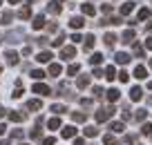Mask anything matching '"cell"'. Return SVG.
<instances>
[{"instance_id": "cell-1", "label": "cell", "mask_w": 152, "mask_h": 145, "mask_svg": "<svg viewBox=\"0 0 152 145\" xmlns=\"http://www.w3.org/2000/svg\"><path fill=\"white\" fill-rule=\"evenodd\" d=\"M114 112H116V109H114L112 105H107V107H101L94 118H96V123H105V121H110V118L114 116Z\"/></svg>"}, {"instance_id": "cell-2", "label": "cell", "mask_w": 152, "mask_h": 145, "mask_svg": "<svg viewBox=\"0 0 152 145\" xmlns=\"http://www.w3.org/2000/svg\"><path fill=\"white\" fill-rule=\"evenodd\" d=\"M74 56H76V47H74V45L63 47V49H61V58H63V60H72Z\"/></svg>"}, {"instance_id": "cell-3", "label": "cell", "mask_w": 152, "mask_h": 145, "mask_svg": "<svg viewBox=\"0 0 152 145\" xmlns=\"http://www.w3.org/2000/svg\"><path fill=\"white\" fill-rule=\"evenodd\" d=\"M31 92H34V94H40V96H49V94H52V89H49L45 83H36V85L31 87Z\"/></svg>"}, {"instance_id": "cell-4", "label": "cell", "mask_w": 152, "mask_h": 145, "mask_svg": "<svg viewBox=\"0 0 152 145\" xmlns=\"http://www.w3.org/2000/svg\"><path fill=\"white\" fill-rule=\"evenodd\" d=\"M47 11H49V14H54V16H58L63 11V2H61V0H52V2L47 5Z\"/></svg>"}, {"instance_id": "cell-5", "label": "cell", "mask_w": 152, "mask_h": 145, "mask_svg": "<svg viewBox=\"0 0 152 145\" xmlns=\"http://www.w3.org/2000/svg\"><path fill=\"white\" fill-rule=\"evenodd\" d=\"M18 54L14 52V49H7L5 52V60H7V65H18Z\"/></svg>"}, {"instance_id": "cell-6", "label": "cell", "mask_w": 152, "mask_h": 145, "mask_svg": "<svg viewBox=\"0 0 152 145\" xmlns=\"http://www.w3.org/2000/svg\"><path fill=\"white\" fill-rule=\"evenodd\" d=\"M69 27H72V29H83V27H85V18H81V16H74V18L69 20Z\"/></svg>"}, {"instance_id": "cell-7", "label": "cell", "mask_w": 152, "mask_h": 145, "mask_svg": "<svg viewBox=\"0 0 152 145\" xmlns=\"http://www.w3.org/2000/svg\"><path fill=\"white\" fill-rule=\"evenodd\" d=\"M141 98H143V89L139 87V85L130 89V101H134V103H137V101H141Z\"/></svg>"}, {"instance_id": "cell-8", "label": "cell", "mask_w": 152, "mask_h": 145, "mask_svg": "<svg viewBox=\"0 0 152 145\" xmlns=\"http://www.w3.org/2000/svg\"><path fill=\"white\" fill-rule=\"evenodd\" d=\"M105 96H107V101H110V103H116V101L121 98V92L112 87V89H107V92H105Z\"/></svg>"}, {"instance_id": "cell-9", "label": "cell", "mask_w": 152, "mask_h": 145, "mask_svg": "<svg viewBox=\"0 0 152 145\" xmlns=\"http://www.w3.org/2000/svg\"><path fill=\"white\" fill-rule=\"evenodd\" d=\"M7 116H9V121H14V123H23L25 118H27V114L25 112H9Z\"/></svg>"}, {"instance_id": "cell-10", "label": "cell", "mask_w": 152, "mask_h": 145, "mask_svg": "<svg viewBox=\"0 0 152 145\" xmlns=\"http://www.w3.org/2000/svg\"><path fill=\"white\" fill-rule=\"evenodd\" d=\"M45 25H47V23H45V16H43V14L34 16V23H31V27H34V29H43Z\"/></svg>"}, {"instance_id": "cell-11", "label": "cell", "mask_w": 152, "mask_h": 145, "mask_svg": "<svg viewBox=\"0 0 152 145\" xmlns=\"http://www.w3.org/2000/svg\"><path fill=\"white\" fill-rule=\"evenodd\" d=\"M114 60H116V65H128V63H130V54L119 52L116 56H114Z\"/></svg>"}, {"instance_id": "cell-12", "label": "cell", "mask_w": 152, "mask_h": 145, "mask_svg": "<svg viewBox=\"0 0 152 145\" xmlns=\"http://www.w3.org/2000/svg\"><path fill=\"white\" fill-rule=\"evenodd\" d=\"M134 5H137V2H123V5L119 7V14H121V16H128V14H132Z\"/></svg>"}, {"instance_id": "cell-13", "label": "cell", "mask_w": 152, "mask_h": 145, "mask_svg": "<svg viewBox=\"0 0 152 145\" xmlns=\"http://www.w3.org/2000/svg\"><path fill=\"white\" fill-rule=\"evenodd\" d=\"M134 78H139V80L148 78V69L143 65H137V67H134Z\"/></svg>"}, {"instance_id": "cell-14", "label": "cell", "mask_w": 152, "mask_h": 145, "mask_svg": "<svg viewBox=\"0 0 152 145\" xmlns=\"http://www.w3.org/2000/svg\"><path fill=\"white\" fill-rule=\"evenodd\" d=\"M18 38H23V31H11V34H7V36H2V40H7V42H18Z\"/></svg>"}, {"instance_id": "cell-15", "label": "cell", "mask_w": 152, "mask_h": 145, "mask_svg": "<svg viewBox=\"0 0 152 145\" xmlns=\"http://www.w3.org/2000/svg\"><path fill=\"white\" fill-rule=\"evenodd\" d=\"M110 130H112L114 134H121V132L125 130V123L123 121H114V123H110Z\"/></svg>"}, {"instance_id": "cell-16", "label": "cell", "mask_w": 152, "mask_h": 145, "mask_svg": "<svg viewBox=\"0 0 152 145\" xmlns=\"http://www.w3.org/2000/svg\"><path fill=\"white\" fill-rule=\"evenodd\" d=\"M61 134H63V138H74V136H76V127L74 125H67V127H63Z\"/></svg>"}, {"instance_id": "cell-17", "label": "cell", "mask_w": 152, "mask_h": 145, "mask_svg": "<svg viewBox=\"0 0 152 145\" xmlns=\"http://www.w3.org/2000/svg\"><path fill=\"white\" fill-rule=\"evenodd\" d=\"M40 107H43V103H40L38 98H31V101H27V109H29V112H38Z\"/></svg>"}, {"instance_id": "cell-18", "label": "cell", "mask_w": 152, "mask_h": 145, "mask_svg": "<svg viewBox=\"0 0 152 145\" xmlns=\"http://www.w3.org/2000/svg\"><path fill=\"white\" fill-rule=\"evenodd\" d=\"M81 11H83V16H94V14H96L94 5H90V2H83V5H81Z\"/></svg>"}, {"instance_id": "cell-19", "label": "cell", "mask_w": 152, "mask_h": 145, "mask_svg": "<svg viewBox=\"0 0 152 145\" xmlns=\"http://www.w3.org/2000/svg\"><path fill=\"white\" fill-rule=\"evenodd\" d=\"M25 94V87H23V80H16V89H14V94H11V96H14V98H20V96H23Z\"/></svg>"}, {"instance_id": "cell-20", "label": "cell", "mask_w": 152, "mask_h": 145, "mask_svg": "<svg viewBox=\"0 0 152 145\" xmlns=\"http://www.w3.org/2000/svg\"><path fill=\"white\" fill-rule=\"evenodd\" d=\"M18 18H20V20H27V18H31V7H29V5H25L23 9L18 11Z\"/></svg>"}, {"instance_id": "cell-21", "label": "cell", "mask_w": 152, "mask_h": 145, "mask_svg": "<svg viewBox=\"0 0 152 145\" xmlns=\"http://www.w3.org/2000/svg\"><path fill=\"white\" fill-rule=\"evenodd\" d=\"M72 121H74V123H85L87 114L85 112H72Z\"/></svg>"}, {"instance_id": "cell-22", "label": "cell", "mask_w": 152, "mask_h": 145, "mask_svg": "<svg viewBox=\"0 0 152 145\" xmlns=\"http://www.w3.org/2000/svg\"><path fill=\"white\" fill-rule=\"evenodd\" d=\"M52 52H40V54H38V56H36V60L38 63H52Z\"/></svg>"}, {"instance_id": "cell-23", "label": "cell", "mask_w": 152, "mask_h": 145, "mask_svg": "<svg viewBox=\"0 0 152 145\" xmlns=\"http://www.w3.org/2000/svg\"><path fill=\"white\" fill-rule=\"evenodd\" d=\"M87 85H90V76H78L76 78V87L78 89H85Z\"/></svg>"}, {"instance_id": "cell-24", "label": "cell", "mask_w": 152, "mask_h": 145, "mask_svg": "<svg viewBox=\"0 0 152 145\" xmlns=\"http://www.w3.org/2000/svg\"><path fill=\"white\" fill-rule=\"evenodd\" d=\"M49 74H52V76H61L63 74V67L58 65V63H49Z\"/></svg>"}, {"instance_id": "cell-25", "label": "cell", "mask_w": 152, "mask_h": 145, "mask_svg": "<svg viewBox=\"0 0 152 145\" xmlns=\"http://www.w3.org/2000/svg\"><path fill=\"white\" fill-rule=\"evenodd\" d=\"M134 36H137L134 29H125V31H123V42H125V45H130V42L134 40Z\"/></svg>"}, {"instance_id": "cell-26", "label": "cell", "mask_w": 152, "mask_h": 145, "mask_svg": "<svg viewBox=\"0 0 152 145\" xmlns=\"http://www.w3.org/2000/svg\"><path fill=\"white\" fill-rule=\"evenodd\" d=\"M94 42H96L94 34H87V36H85V52H90L92 47H94Z\"/></svg>"}, {"instance_id": "cell-27", "label": "cell", "mask_w": 152, "mask_h": 145, "mask_svg": "<svg viewBox=\"0 0 152 145\" xmlns=\"http://www.w3.org/2000/svg\"><path fill=\"white\" fill-rule=\"evenodd\" d=\"M85 136H90V138H94V136H99V127H94V125H87L85 130Z\"/></svg>"}, {"instance_id": "cell-28", "label": "cell", "mask_w": 152, "mask_h": 145, "mask_svg": "<svg viewBox=\"0 0 152 145\" xmlns=\"http://www.w3.org/2000/svg\"><path fill=\"white\" fill-rule=\"evenodd\" d=\"M150 14H152V11L148 9V7H143V9H139V14H137V20H148V18H150Z\"/></svg>"}, {"instance_id": "cell-29", "label": "cell", "mask_w": 152, "mask_h": 145, "mask_svg": "<svg viewBox=\"0 0 152 145\" xmlns=\"http://www.w3.org/2000/svg\"><path fill=\"white\" fill-rule=\"evenodd\" d=\"M78 71H81V65H78V63H72V65L67 67V76H76Z\"/></svg>"}, {"instance_id": "cell-30", "label": "cell", "mask_w": 152, "mask_h": 145, "mask_svg": "<svg viewBox=\"0 0 152 145\" xmlns=\"http://www.w3.org/2000/svg\"><path fill=\"white\" fill-rule=\"evenodd\" d=\"M103 40H105V45H107V47H114V42L119 40V38L114 36V34H105V36H103Z\"/></svg>"}, {"instance_id": "cell-31", "label": "cell", "mask_w": 152, "mask_h": 145, "mask_svg": "<svg viewBox=\"0 0 152 145\" xmlns=\"http://www.w3.org/2000/svg\"><path fill=\"white\" fill-rule=\"evenodd\" d=\"M47 127H49V130H58V127H61V118H58V116L49 118V121H47Z\"/></svg>"}, {"instance_id": "cell-32", "label": "cell", "mask_w": 152, "mask_h": 145, "mask_svg": "<svg viewBox=\"0 0 152 145\" xmlns=\"http://www.w3.org/2000/svg\"><path fill=\"white\" fill-rule=\"evenodd\" d=\"M11 18H14V14H11V11H5V14L0 16V25H9Z\"/></svg>"}, {"instance_id": "cell-33", "label": "cell", "mask_w": 152, "mask_h": 145, "mask_svg": "<svg viewBox=\"0 0 152 145\" xmlns=\"http://www.w3.org/2000/svg\"><path fill=\"white\" fill-rule=\"evenodd\" d=\"M105 78H107V80H114V78H116V69H114L112 65L105 67Z\"/></svg>"}, {"instance_id": "cell-34", "label": "cell", "mask_w": 152, "mask_h": 145, "mask_svg": "<svg viewBox=\"0 0 152 145\" xmlns=\"http://www.w3.org/2000/svg\"><path fill=\"white\" fill-rule=\"evenodd\" d=\"M52 112L56 114V116H61V114L67 112V107H65V105H58V103H56V105H52Z\"/></svg>"}, {"instance_id": "cell-35", "label": "cell", "mask_w": 152, "mask_h": 145, "mask_svg": "<svg viewBox=\"0 0 152 145\" xmlns=\"http://www.w3.org/2000/svg\"><path fill=\"white\" fill-rule=\"evenodd\" d=\"M103 145H116V136L114 134H105L103 136Z\"/></svg>"}, {"instance_id": "cell-36", "label": "cell", "mask_w": 152, "mask_h": 145, "mask_svg": "<svg viewBox=\"0 0 152 145\" xmlns=\"http://www.w3.org/2000/svg\"><path fill=\"white\" fill-rule=\"evenodd\" d=\"M145 116H148V109H137V114H134V118H137L139 123L145 121Z\"/></svg>"}, {"instance_id": "cell-37", "label": "cell", "mask_w": 152, "mask_h": 145, "mask_svg": "<svg viewBox=\"0 0 152 145\" xmlns=\"http://www.w3.org/2000/svg\"><path fill=\"white\" fill-rule=\"evenodd\" d=\"M45 76H47V74H45L43 69H31V78H36V80H43Z\"/></svg>"}, {"instance_id": "cell-38", "label": "cell", "mask_w": 152, "mask_h": 145, "mask_svg": "<svg viewBox=\"0 0 152 145\" xmlns=\"http://www.w3.org/2000/svg\"><path fill=\"white\" fill-rule=\"evenodd\" d=\"M90 63H92V65H101V63H103V54H92Z\"/></svg>"}, {"instance_id": "cell-39", "label": "cell", "mask_w": 152, "mask_h": 145, "mask_svg": "<svg viewBox=\"0 0 152 145\" xmlns=\"http://www.w3.org/2000/svg\"><path fill=\"white\" fill-rule=\"evenodd\" d=\"M132 52H134V56H139V58H143V54H145V52H143V47L139 45V42H134V47H132Z\"/></svg>"}, {"instance_id": "cell-40", "label": "cell", "mask_w": 152, "mask_h": 145, "mask_svg": "<svg viewBox=\"0 0 152 145\" xmlns=\"http://www.w3.org/2000/svg\"><path fill=\"white\" fill-rule=\"evenodd\" d=\"M116 78H119L121 83H128V80H130V74H128V71H123V69H121L119 74H116Z\"/></svg>"}, {"instance_id": "cell-41", "label": "cell", "mask_w": 152, "mask_h": 145, "mask_svg": "<svg viewBox=\"0 0 152 145\" xmlns=\"http://www.w3.org/2000/svg\"><path fill=\"white\" fill-rule=\"evenodd\" d=\"M29 136H31L34 141H38V138H40V125H36V127H34V130L29 132Z\"/></svg>"}, {"instance_id": "cell-42", "label": "cell", "mask_w": 152, "mask_h": 145, "mask_svg": "<svg viewBox=\"0 0 152 145\" xmlns=\"http://www.w3.org/2000/svg\"><path fill=\"white\" fill-rule=\"evenodd\" d=\"M141 132H143V134H145V136H150V134H152V123H143Z\"/></svg>"}, {"instance_id": "cell-43", "label": "cell", "mask_w": 152, "mask_h": 145, "mask_svg": "<svg viewBox=\"0 0 152 145\" xmlns=\"http://www.w3.org/2000/svg\"><path fill=\"white\" fill-rule=\"evenodd\" d=\"M92 94H94V98H101V96H103L105 92H103V87H99V85H96V87L92 89Z\"/></svg>"}, {"instance_id": "cell-44", "label": "cell", "mask_w": 152, "mask_h": 145, "mask_svg": "<svg viewBox=\"0 0 152 145\" xmlns=\"http://www.w3.org/2000/svg\"><path fill=\"white\" fill-rule=\"evenodd\" d=\"M23 130H14V132H11V138H16V141H20V138H23Z\"/></svg>"}, {"instance_id": "cell-45", "label": "cell", "mask_w": 152, "mask_h": 145, "mask_svg": "<svg viewBox=\"0 0 152 145\" xmlns=\"http://www.w3.org/2000/svg\"><path fill=\"white\" fill-rule=\"evenodd\" d=\"M54 143H56V138H54V136H47V138L40 141V145H54Z\"/></svg>"}, {"instance_id": "cell-46", "label": "cell", "mask_w": 152, "mask_h": 145, "mask_svg": "<svg viewBox=\"0 0 152 145\" xmlns=\"http://www.w3.org/2000/svg\"><path fill=\"white\" fill-rule=\"evenodd\" d=\"M63 40H65V36L61 34V36H58L56 40H52V45H54V47H61V45H63Z\"/></svg>"}, {"instance_id": "cell-47", "label": "cell", "mask_w": 152, "mask_h": 145, "mask_svg": "<svg viewBox=\"0 0 152 145\" xmlns=\"http://www.w3.org/2000/svg\"><path fill=\"white\" fill-rule=\"evenodd\" d=\"M81 105H83V107H90V105H92V98H81Z\"/></svg>"}, {"instance_id": "cell-48", "label": "cell", "mask_w": 152, "mask_h": 145, "mask_svg": "<svg viewBox=\"0 0 152 145\" xmlns=\"http://www.w3.org/2000/svg\"><path fill=\"white\" fill-rule=\"evenodd\" d=\"M72 40H74V42H81L83 36H81V34H72Z\"/></svg>"}, {"instance_id": "cell-49", "label": "cell", "mask_w": 152, "mask_h": 145, "mask_svg": "<svg viewBox=\"0 0 152 145\" xmlns=\"http://www.w3.org/2000/svg\"><path fill=\"white\" fill-rule=\"evenodd\" d=\"M101 11H103V14H110V11H112V5H103V7H101Z\"/></svg>"}, {"instance_id": "cell-50", "label": "cell", "mask_w": 152, "mask_h": 145, "mask_svg": "<svg viewBox=\"0 0 152 145\" xmlns=\"http://www.w3.org/2000/svg\"><path fill=\"white\" fill-rule=\"evenodd\" d=\"M56 29H58L56 23H49V25H47V31H56Z\"/></svg>"}, {"instance_id": "cell-51", "label": "cell", "mask_w": 152, "mask_h": 145, "mask_svg": "<svg viewBox=\"0 0 152 145\" xmlns=\"http://www.w3.org/2000/svg\"><path fill=\"white\" fill-rule=\"evenodd\" d=\"M92 76H94V78H103V71H101V69H94V74H92Z\"/></svg>"}, {"instance_id": "cell-52", "label": "cell", "mask_w": 152, "mask_h": 145, "mask_svg": "<svg viewBox=\"0 0 152 145\" xmlns=\"http://www.w3.org/2000/svg\"><path fill=\"white\" fill-rule=\"evenodd\" d=\"M74 145H85V141L83 138H74Z\"/></svg>"}, {"instance_id": "cell-53", "label": "cell", "mask_w": 152, "mask_h": 145, "mask_svg": "<svg viewBox=\"0 0 152 145\" xmlns=\"http://www.w3.org/2000/svg\"><path fill=\"white\" fill-rule=\"evenodd\" d=\"M145 47H148V49H152V36H150V38L145 40Z\"/></svg>"}, {"instance_id": "cell-54", "label": "cell", "mask_w": 152, "mask_h": 145, "mask_svg": "<svg viewBox=\"0 0 152 145\" xmlns=\"http://www.w3.org/2000/svg\"><path fill=\"white\" fill-rule=\"evenodd\" d=\"M5 132H7V127H5V123H0V136L5 134Z\"/></svg>"}, {"instance_id": "cell-55", "label": "cell", "mask_w": 152, "mask_h": 145, "mask_svg": "<svg viewBox=\"0 0 152 145\" xmlns=\"http://www.w3.org/2000/svg\"><path fill=\"white\" fill-rule=\"evenodd\" d=\"M5 114H7V109H5V107H0V118L5 116Z\"/></svg>"}, {"instance_id": "cell-56", "label": "cell", "mask_w": 152, "mask_h": 145, "mask_svg": "<svg viewBox=\"0 0 152 145\" xmlns=\"http://www.w3.org/2000/svg\"><path fill=\"white\" fill-rule=\"evenodd\" d=\"M9 2H11V5H18V2H20V0H9Z\"/></svg>"}, {"instance_id": "cell-57", "label": "cell", "mask_w": 152, "mask_h": 145, "mask_svg": "<svg viewBox=\"0 0 152 145\" xmlns=\"http://www.w3.org/2000/svg\"><path fill=\"white\" fill-rule=\"evenodd\" d=\"M0 145H9V143H7V141H0Z\"/></svg>"}, {"instance_id": "cell-58", "label": "cell", "mask_w": 152, "mask_h": 145, "mask_svg": "<svg viewBox=\"0 0 152 145\" xmlns=\"http://www.w3.org/2000/svg\"><path fill=\"white\" fill-rule=\"evenodd\" d=\"M148 31H152V23H150V25H148Z\"/></svg>"}, {"instance_id": "cell-59", "label": "cell", "mask_w": 152, "mask_h": 145, "mask_svg": "<svg viewBox=\"0 0 152 145\" xmlns=\"http://www.w3.org/2000/svg\"><path fill=\"white\" fill-rule=\"evenodd\" d=\"M148 89H152V80H150V83H148Z\"/></svg>"}, {"instance_id": "cell-60", "label": "cell", "mask_w": 152, "mask_h": 145, "mask_svg": "<svg viewBox=\"0 0 152 145\" xmlns=\"http://www.w3.org/2000/svg\"><path fill=\"white\" fill-rule=\"evenodd\" d=\"M150 67H152V58H150Z\"/></svg>"}, {"instance_id": "cell-61", "label": "cell", "mask_w": 152, "mask_h": 145, "mask_svg": "<svg viewBox=\"0 0 152 145\" xmlns=\"http://www.w3.org/2000/svg\"><path fill=\"white\" fill-rule=\"evenodd\" d=\"M0 5H2V0H0Z\"/></svg>"}, {"instance_id": "cell-62", "label": "cell", "mask_w": 152, "mask_h": 145, "mask_svg": "<svg viewBox=\"0 0 152 145\" xmlns=\"http://www.w3.org/2000/svg\"><path fill=\"white\" fill-rule=\"evenodd\" d=\"M20 145H25V143H20Z\"/></svg>"}]
</instances>
